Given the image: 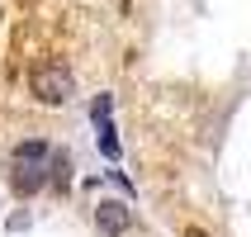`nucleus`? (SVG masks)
<instances>
[{
    "instance_id": "nucleus-1",
    "label": "nucleus",
    "mask_w": 251,
    "mask_h": 237,
    "mask_svg": "<svg viewBox=\"0 0 251 237\" xmlns=\"http://www.w3.org/2000/svg\"><path fill=\"white\" fill-rule=\"evenodd\" d=\"M28 90H33V100H38V105L62 109V105L76 95V76H71L67 62H38V67L28 71Z\"/></svg>"
},
{
    "instance_id": "nucleus-2",
    "label": "nucleus",
    "mask_w": 251,
    "mask_h": 237,
    "mask_svg": "<svg viewBox=\"0 0 251 237\" xmlns=\"http://www.w3.org/2000/svg\"><path fill=\"white\" fill-rule=\"evenodd\" d=\"M95 228L104 237L133 233V209H128V199H100V204H95Z\"/></svg>"
},
{
    "instance_id": "nucleus-3",
    "label": "nucleus",
    "mask_w": 251,
    "mask_h": 237,
    "mask_svg": "<svg viewBox=\"0 0 251 237\" xmlns=\"http://www.w3.org/2000/svg\"><path fill=\"white\" fill-rule=\"evenodd\" d=\"M48 185V166H33V161H14V195H38Z\"/></svg>"
},
{
    "instance_id": "nucleus-4",
    "label": "nucleus",
    "mask_w": 251,
    "mask_h": 237,
    "mask_svg": "<svg viewBox=\"0 0 251 237\" xmlns=\"http://www.w3.org/2000/svg\"><path fill=\"white\" fill-rule=\"evenodd\" d=\"M10 161H33V166H48L52 161V142L48 138H28V142H19L10 152Z\"/></svg>"
},
{
    "instance_id": "nucleus-5",
    "label": "nucleus",
    "mask_w": 251,
    "mask_h": 237,
    "mask_svg": "<svg viewBox=\"0 0 251 237\" xmlns=\"http://www.w3.org/2000/svg\"><path fill=\"white\" fill-rule=\"evenodd\" d=\"M100 128V152L109 157V161H119V128L109 124V119H104V124H95Z\"/></svg>"
},
{
    "instance_id": "nucleus-6",
    "label": "nucleus",
    "mask_w": 251,
    "mask_h": 237,
    "mask_svg": "<svg viewBox=\"0 0 251 237\" xmlns=\"http://www.w3.org/2000/svg\"><path fill=\"white\" fill-rule=\"evenodd\" d=\"M109 109H114V95H95V105H90V119H95V124H104V119H109Z\"/></svg>"
},
{
    "instance_id": "nucleus-7",
    "label": "nucleus",
    "mask_w": 251,
    "mask_h": 237,
    "mask_svg": "<svg viewBox=\"0 0 251 237\" xmlns=\"http://www.w3.org/2000/svg\"><path fill=\"white\" fill-rule=\"evenodd\" d=\"M109 181H114V185H119V190H124V199H133V181H128L124 171H109Z\"/></svg>"
}]
</instances>
